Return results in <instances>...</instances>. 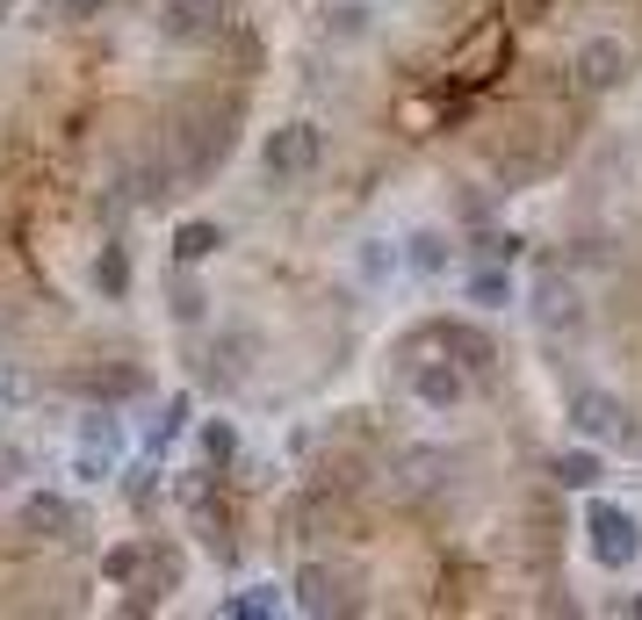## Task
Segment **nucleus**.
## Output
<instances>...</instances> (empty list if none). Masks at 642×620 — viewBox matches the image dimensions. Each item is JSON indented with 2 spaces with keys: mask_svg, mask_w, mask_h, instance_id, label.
I'll use <instances>...</instances> for the list:
<instances>
[{
  "mask_svg": "<svg viewBox=\"0 0 642 620\" xmlns=\"http://www.w3.org/2000/svg\"><path fill=\"white\" fill-rule=\"evenodd\" d=\"M390 267H398V253H390V239H368V245H362V275H368V282H382V275H390Z\"/></svg>",
  "mask_w": 642,
  "mask_h": 620,
  "instance_id": "20",
  "label": "nucleus"
},
{
  "mask_svg": "<svg viewBox=\"0 0 642 620\" xmlns=\"http://www.w3.org/2000/svg\"><path fill=\"white\" fill-rule=\"evenodd\" d=\"M94 289H102V296H123V289H130V253H123V245H108V253L94 260Z\"/></svg>",
  "mask_w": 642,
  "mask_h": 620,
  "instance_id": "16",
  "label": "nucleus"
},
{
  "mask_svg": "<svg viewBox=\"0 0 642 620\" xmlns=\"http://www.w3.org/2000/svg\"><path fill=\"white\" fill-rule=\"evenodd\" d=\"M555 483H571V491H592V483H599V455H592V448L555 455Z\"/></svg>",
  "mask_w": 642,
  "mask_h": 620,
  "instance_id": "14",
  "label": "nucleus"
},
{
  "mask_svg": "<svg viewBox=\"0 0 642 620\" xmlns=\"http://www.w3.org/2000/svg\"><path fill=\"white\" fill-rule=\"evenodd\" d=\"M94 8H108V0H51L44 15H58V22H80V15H94Z\"/></svg>",
  "mask_w": 642,
  "mask_h": 620,
  "instance_id": "23",
  "label": "nucleus"
},
{
  "mask_svg": "<svg viewBox=\"0 0 642 620\" xmlns=\"http://www.w3.org/2000/svg\"><path fill=\"white\" fill-rule=\"evenodd\" d=\"M635 613H642V592H635Z\"/></svg>",
  "mask_w": 642,
  "mask_h": 620,
  "instance_id": "25",
  "label": "nucleus"
},
{
  "mask_svg": "<svg viewBox=\"0 0 642 620\" xmlns=\"http://www.w3.org/2000/svg\"><path fill=\"white\" fill-rule=\"evenodd\" d=\"M217 245H225V231L209 225V217H188V225L174 231V267H203Z\"/></svg>",
  "mask_w": 642,
  "mask_h": 620,
  "instance_id": "13",
  "label": "nucleus"
},
{
  "mask_svg": "<svg viewBox=\"0 0 642 620\" xmlns=\"http://www.w3.org/2000/svg\"><path fill=\"white\" fill-rule=\"evenodd\" d=\"M621 418L628 412H621V397H614V390H577L571 397V426L585 433V440H621V433H628Z\"/></svg>",
  "mask_w": 642,
  "mask_h": 620,
  "instance_id": "4",
  "label": "nucleus"
},
{
  "mask_svg": "<svg viewBox=\"0 0 642 620\" xmlns=\"http://www.w3.org/2000/svg\"><path fill=\"white\" fill-rule=\"evenodd\" d=\"M585 535H592V555H599L607 570L635 563V519H628L621 505H592V513H585Z\"/></svg>",
  "mask_w": 642,
  "mask_h": 620,
  "instance_id": "2",
  "label": "nucleus"
},
{
  "mask_svg": "<svg viewBox=\"0 0 642 620\" xmlns=\"http://www.w3.org/2000/svg\"><path fill=\"white\" fill-rule=\"evenodd\" d=\"M261 159H267L275 181H303V173H318V159H325V138H318V123H282V130H267Z\"/></svg>",
  "mask_w": 642,
  "mask_h": 620,
  "instance_id": "1",
  "label": "nucleus"
},
{
  "mask_svg": "<svg viewBox=\"0 0 642 620\" xmlns=\"http://www.w3.org/2000/svg\"><path fill=\"white\" fill-rule=\"evenodd\" d=\"M217 0H167V22L159 30L167 36H181V44H195V36H217Z\"/></svg>",
  "mask_w": 642,
  "mask_h": 620,
  "instance_id": "11",
  "label": "nucleus"
},
{
  "mask_svg": "<svg viewBox=\"0 0 642 620\" xmlns=\"http://www.w3.org/2000/svg\"><path fill=\"white\" fill-rule=\"evenodd\" d=\"M138 577H152V541H116L102 555V585H138Z\"/></svg>",
  "mask_w": 642,
  "mask_h": 620,
  "instance_id": "12",
  "label": "nucleus"
},
{
  "mask_svg": "<svg viewBox=\"0 0 642 620\" xmlns=\"http://www.w3.org/2000/svg\"><path fill=\"white\" fill-rule=\"evenodd\" d=\"M225 613H231V620H261V613H282V592H275V585H253L245 599H225Z\"/></svg>",
  "mask_w": 642,
  "mask_h": 620,
  "instance_id": "18",
  "label": "nucleus"
},
{
  "mask_svg": "<svg viewBox=\"0 0 642 620\" xmlns=\"http://www.w3.org/2000/svg\"><path fill=\"white\" fill-rule=\"evenodd\" d=\"M535 318L549 332H563L577 318V289H571V275H563V267H541V275H535Z\"/></svg>",
  "mask_w": 642,
  "mask_h": 620,
  "instance_id": "9",
  "label": "nucleus"
},
{
  "mask_svg": "<svg viewBox=\"0 0 642 620\" xmlns=\"http://www.w3.org/2000/svg\"><path fill=\"white\" fill-rule=\"evenodd\" d=\"M419 267V275H440V267H448V239H440V231H412V253H404Z\"/></svg>",
  "mask_w": 642,
  "mask_h": 620,
  "instance_id": "17",
  "label": "nucleus"
},
{
  "mask_svg": "<svg viewBox=\"0 0 642 620\" xmlns=\"http://www.w3.org/2000/svg\"><path fill=\"white\" fill-rule=\"evenodd\" d=\"M289 592H296V606H303V613H347V585H340L325 563H303Z\"/></svg>",
  "mask_w": 642,
  "mask_h": 620,
  "instance_id": "10",
  "label": "nucleus"
},
{
  "mask_svg": "<svg viewBox=\"0 0 642 620\" xmlns=\"http://www.w3.org/2000/svg\"><path fill=\"white\" fill-rule=\"evenodd\" d=\"M203 310H209V296L181 282V289H174V318H181V325H203Z\"/></svg>",
  "mask_w": 642,
  "mask_h": 620,
  "instance_id": "21",
  "label": "nucleus"
},
{
  "mask_svg": "<svg viewBox=\"0 0 642 620\" xmlns=\"http://www.w3.org/2000/svg\"><path fill=\"white\" fill-rule=\"evenodd\" d=\"M181 426H188V397H174V404H167V418L152 426V448H167V440H174Z\"/></svg>",
  "mask_w": 642,
  "mask_h": 620,
  "instance_id": "22",
  "label": "nucleus"
},
{
  "mask_svg": "<svg viewBox=\"0 0 642 620\" xmlns=\"http://www.w3.org/2000/svg\"><path fill=\"white\" fill-rule=\"evenodd\" d=\"M22 527L44 535V541H66V535H80V505L58 498V491H30L22 498Z\"/></svg>",
  "mask_w": 642,
  "mask_h": 620,
  "instance_id": "5",
  "label": "nucleus"
},
{
  "mask_svg": "<svg viewBox=\"0 0 642 620\" xmlns=\"http://www.w3.org/2000/svg\"><path fill=\"white\" fill-rule=\"evenodd\" d=\"M505 296H513V289H505V275H491V267H484V275H469V303H484V310H498Z\"/></svg>",
  "mask_w": 642,
  "mask_h": 620,
  "instance_id": "19",
  "label": "nucleus"
},
{
  "mask_svg": "<svg viewBox=\"0 0 642 620\" xmlns=\"http://www.w3.org/2000/svg\"><path fill=\"white\" fill-rule=\"evenodd\" d=\"M628 72V44L621 36H585V44H577V80L585 87H614Z\"/></svg>",
  "mask_w": 642,
  "mask_h": 620,
  "instance_id": "8",
  "label": "nucleus"
},
{
  "mask_svg": "<svg viewBox=\"0 0 642 620\" xmlns=\"http://www.w3.org/2000/svg\"><path fill=\"white\" fill-rule=\"evenodd\" d=\"M195 440H203V462H217V469L239 455V433H231V418H203V433H195Z\"/></svg>",
  "mask_w": 642,
  "mask_h": 620,
  "instance_id": "15",
  "label": "nucleus"
},
{
  "mask_svg": "<svg viewBox=\"0 0 642 620\" xmlns=\"http://www.w3.org/2000/svg\"><path fill=\"white\" fill-rule=\"evenodd\" d=\"M505 44H513V36H505V22H484V30L462 44V58H455V80H462V87H484L491 72H505Z\"/></svg>",
  "mask_w": 642,
  "mask_h": 620,
  "instance_id": "3",
  "label": "nucleus"
},
{
  "mask_svg": "<svg viewBox=\"0 0 642 620\" xmlns=\"http://www.w3.org/2000/svg\"><path fill=\"white\" fill-rule=\"evenodd\" d=\"M412 397L419 404H434V412H448V404H462V361H412Z\"/></svg>",
  "mask_w": 642,
  "mask_h": 620,
  "instance_id": "7",
  "label": "nucleus"
},
{
  "mask_svg": "<svg viewBox=\"0 0 642 620\" xmlns=\"http://www.w3.org/2000/svg\"><path fill=\"white\" fill-rule=\"evenodd\" d=\"M15 469H22V448H8V440H0V483H15Z\"/></svg>",
  "mask_w": 642,
  "mask_h": 620,
  "instance_id": "24",
  "label": "nucleus"
},
{
  "mask_svg": "<svg viewBox=\"0 0 642 620\" xmlns=\"http://www.w3.org/2000/svg\"><path fill=\"white\" fill-rule=\"evenodd\" d=\"M412 346H440V354H455L462 368H491V361H498V346H491L477 325H426Z\"/></svg>",
  "mask_w": 642,
  "mask_h": 620,
  "instance_id": "6",
  "label": "nucleus"
}]
</instances>
